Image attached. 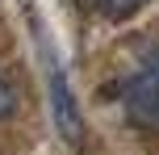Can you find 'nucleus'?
<instances>
[{"instance_id":"1","label":"nucleus","mask_w":159,"mask_h":155,"mask_svg":"<svg viewBox=\"0 0 159 155\" xmlns=\"http://www.w3.org/2000/svg\"><path fill=\"white\" fill-rule=\"evenodd\" d=\"M126 97V113L138 126H159V67H143L138 75H130L121 84Z\"/></svg>"},{"instance_id":"2","label":"nucleus","mask_w":159,"mask_h":155,"mask_svg":"<svg viewBox=\"0 0 159 155\" xmlns=\"http://www.w3.org/2000/svg\"><path fill=\"white\" fill-rule=\"evenodd\" d=\"M50 109H55L59 134H63L67 143H80V134H84V117H80V109H75V97H71V88H67L63 71H50Z\"/></svg>"},{"instance_id":"3","label":"nucleus","mask_w":159,"mask_h":155,"mask_svg":"<svg viewBox=\"0 0 159 155\" xmlns=\"http://www.w3.org/2000/svg\"><path fill=\"white\" fill-rule=\"evenodd\" d=\"M80 4H84L88 13L105 17V21H126V17H134L147 0H80Z\"/></svg>"},{"instance_id":"4","label":"nucleus","mask_w":159,"mask_h":155,"mask_svg":"<svg viewBox=\"0 0 159 155\" xmlns=\"http://www.w3.org/2000/svg\"><path fill=\"white\" fill-rule=\"evenodd\" d=\"M13 109H17V92L8 88V80L0 75V122H4V117L13 113Z\"/></svg>"}]
</instances>
